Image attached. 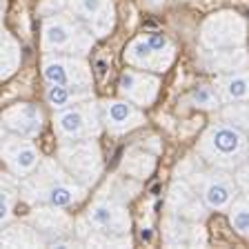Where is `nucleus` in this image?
<instances>
[{"instance_id":"22","label":"nucleus","mask_w":249,"mask_h":249,"mask_svg":"<svg viewBox=\"0 0 249 249\" xmlns=\"http://www.w3.org/2000/svg\"><path fill=\"white\" fill-rule=\"evenodd\" d=\"M111 5L109 0H71V9L73 14H78V18H83V20H93L96 16L100 14L103 9Z\"/></svg>"},{"instance_id":"21","label":"nucleus","mask_w":249,"mask_h":249,"mask_svg":"<svg viewBox=\"0 0 249 249\" xmlns=\"http://www.w3.org/2000/svg\"><path fill=\"white\" fill-rule=\"evenodd\" d=\"M187 103L196 109H205V111H212V109H218L223 98L218 89H213L212 85H196L192 91L187 93Z\"/></svg>"},{"instance_id":"14","label":"nucleus","mask_w":249,"mask_h":249,"mask_svg":"<svg viewBox=\"0 0 249 249\" xmlns=\"http://www.w3.org/2000/svg\"><path fill=\"white\" fill-rule=\"evenodd\" d=\"M238 196L236 192V182L229 174H225L223 169L207 176L205 185H202V202L205 207L213 209V212H225L231 207L233 198Z\"/></svg>"},{"instance_id":"8","label":"nucleus","mask_w":249,"mask_h":249,"mask_svg":"<svg viewBox=\"0 0 249 249\" xmlns=\"http://www.w3.org/2000/svg\"><path fill=\"white\" fill-rule=\"evenodd\" d=\"M2 160H5L11 176L27 178L38 169V165L42 162V156L38 147L31 142V138L5 131V136H2Z\"/></svg>"},{"instance_id":"18","label":"nucleus","mask_w":249,"mask_h":249,"mask_svg":"<svg viewBox=\"0 0 249 249\" xmlns=\"http://www.w3.org/2000/svg\"><path fill=\"white\" fill-rule=\"evenodd\" d=\"M2 69H0V76L2 80H7L9 76H14L18 71L22 62V52H20V42L11 36L9 31H2Z\"/></svg>"},{"instance_id":"19","label":"nucleus","mask_w":249,"mask_h":249,"mask_svg":"<svg viewBox=\"0 0 249 249\" xmlns=\"http://www.w3.org/2000/svg\"><path fill=\"white\" fill-rule=\"evenodd\" d=\"M34 223H36V229H42V231H65L69 227V218L60 212V207H52V205H47L42 209H36L34 213Z\"/></svg>"},{"instance_id":"4","label":"nucleus","mask_w":249,"mask_h":249,"mask_svg":"<svg viewBox=\"0 0 249 249\" xmlns=\"http://www.w3.org/2000/svg\"><path fill=\"white\" fill-rule=\"evenodd\" d=\"M58 158H60V165L85 187L93 185L100 178L103 160H100V149L93 138L62 140Z\"/></svg>"},{"instance_id":"7","label":"nucleus","mask_w":249,"mask_h":249,"mask_svg":"<svg viewBox=\"0 0 249 249\" xmlns=\"http://www.w3.org/2000/svg\"><path fill=\"white\" fill-rule=\"evenodd\" d=\"M245 40H247V25L233 11H218L202 22L200 42L205 49L243 47Z\"/></svg>"},{"instance_id":"17","label":"nucleus","mask_w":249,"mask_h":249,"mask_svg":"<svg viewBox=\"0 0 249 249\" xmlns=\"http://www.w3.org/2000/svg\"><path fill=\"white\" fill-rule=\"evenodd\" d=\"M247 53L240 47H229V49H207V56H205V65L213 71H238V69L247 67Z\"/></svg>"},{"instance_id":"3","label":"nucleus","mask_w":249,"mask_h":249,"mask_svg":"<svg viewBox=\"0 0 249 249\" xmlns=\"http://www.w3.org/2000/svg\"><path fill=\"white\" fill-rule=\"evenodd\" d=\"M93 45L91 29L83 27L78 18H69L65 14L47 16L42 22V52L49 53H87Z\"/></svg>"},{"instance_id":"12","label":"nucleus","mask_w":249,"mask_h":249,"mask_svg":"<svg viewBox=\"0 0 249 249\" xmlns=\"http://www.w3.org/2000/svg\"><path fill=\"white\" fill-rule=\"evenodd\" d=\"M89 223L100 233H111V236H124L129 231L131 218L127 209L116 200H96L87 212Z\"/></svg>"},{"instance_id":"23","label":"nucleus","mask_w":249,"mask_h":249,"mask_svg":"<svg viewBox=\"0 0 249 249\" xmlns=\"http://www.w3.org/2000/svg\"><path fill=\"white\" fill-rule=\"evenodd\" d=\"M89 29H91L93 36H98V38L107 36L109 31L114 29V5H109L107 9L100 11L93 20H89Z\"/></svg>"},{"instance_id":"6","label":"nucleus","mask_w":249,"mask_h":249,"mask_svg":"<svg viewBox=\"0 0 249 249\" xmlns=\"http://www.w3.org/2000/svg\"><path fill=\"white\" fill-rule=\"evenodd\" d=\"M103 114L100 107L93 105L91 100L73 107L60 109L53 116V127L60 140H85V138H96L103 127Z\"/></svg>"},{"instance_id":"11","label":"nucleus","mask_w":249,"mask_h":249,"mask_svg":"<svg viewBox=\"0 0 249 249\" xmlns=\"http://www.w3.org/2000/svg\"><path fill=\"white\" fill-rule=\"evenodd\" d=\"M118 89L123 93V98L131 100L138 107H149L154 105L156 96L160 91V78L151 71H136V69H127L123 71L118 80Z\"/></svg>"},{"instance_id":"9","label":"nucleus","mask_w":249,"mask_h":249,"mask_svg":"<svg viewBox=\"0 0 249 249\" xmlns=\"http://www.w3.org/2000/svg\"><path fill=\"white\" fill-rule=\"evenodd\" d=\"M42 78L47 85H91V67L80 56L49 53L42 60Z\"/></svg>"},{"instance_id":"10","label":"nucleus","mask_w":249,"mask_h":249,"mask_svg":"<svg viewBox=\"0 0 249 249\" xmlns=\"http://www.w3.org/2000/svg\"><path fill=\"white\" fill-rule=\"evenodd\" d=\"M100 114H103V124L109 134L120 136L127 131L136 129L140 124H145V114L142 107L134 105L127 98H114L105 100L100 105Z\"/></svg>"},{"instance_id":"20","label":"nucleus","mask_w":249,"mask_h":249,"mask_svg":"<svg viewBox=\"0 0 249 249\" xmlns=\"http://www.w3.org/2000/svg\"><path fill=\"white\" fill-rule=\"evenodd\" d=\"M229 223L238 236L249 240V192L233 198L229 207Z\"/></svg>"},{"instance_id":"13","label":"nucleus","mask_w":249,"mask_h":249,"mask_svg":"<svg viewBox=\"0 0 249 249\" xmlns=\"http://www.w3.org/2000/svg\"><path fill=\"white\" fill-rule=\"evenodd\" d=\"M42 124H45V116L40 107L34 103H16L2 111V127L11 134L34 140L42 131Z\"/></svg>"},{"instance_id":"26","label":"nucleus","mask_w":249,"mask_h":249,"mask_svg":"<svg viewBox=\"0 0 249 249\" xmlns=\"http://www.w3.org/2000/svg\"><path fill=\"white\" fill-rule=\"evenodd\" d=\"M147 7H158V5H165V0H145Z\"/></svg>"},{"instance_id":"1","label":"nucleus","mask_w":249,"mask_h":249,"mask_svg":"<svg viewBox=\"0 0 249 249\" xmlns=\"http://www.w3.org/2000/svg\"><path fill=\"white\" fill-rule=\"evenodd\" d=\"M20 192L31 202H42V205L65 209L83 200L87 187L78 182L60 165V160H42L34 174L22 178Z\"/></svg>"},{"instance_id":"5","label":"nucleus","mask_w":249,"mask_h":249,"mask_svg":"<svg viewBox=\"0 0 249 249\" xmlns=\"http://www.w3.org/2000/svg\"><path fill=\"white\" fill-rule=\"evenodd\" d=\"M171 60H174V45L167 36L156 31L134 38L124 49V62L145 71H167Z\"/></svg>"},{"instance_id":"24","label":"nucleus","mask_w":249,"mask_h":249,"mask_svg":"<svg viewBox=\"0 0 249 249\" xmlns=\"http://www.w3.org/2000/svg\"><path fill=\"white\" fill-rule=\"evenodd\" d=\"M20 192V189H18ZM16 189H11L9 185H2V198H0V218H2V223H7L14 212V202H16Z\"/></svg>"},{"instance_id":"15","label":"nucleus","mask_w":249,"mask_h":249,"mask_svg":"<svg viewBox=\"0 0 249 249\" xmlns=\"http://www.w3.org/2000/svg\"><path fill=\"white\" fill-rule=\"evenodd\" d=\"M45 98L56 111H60V109L93 100V89L91 85H49Z\"/></svg>"},{"instance_id":"16","label":"nucleus","mask_w":249,"mask_h":249,"mask_svg":"<svg viewBox=\"0 0 249 249\" xmlns=\"http://www.w3.org/2000/svg\"><path fill=\"white\" fill-rule=\"evenodd\" d=\"M223 103H249V71H231L216 80Z\"/></svg>"},{"instance_id":"2","label":"nucleus","mask_w":249,"mask_h":249,"mask_svg":"<svg viewBox=\"0 0 249 249\" xmlns=\"http://www.w3.org/2000/svg\"><path fill=\"white\" fill-rule=\"evenodd\" d=\"M198 154L216 169H238L249 156V138L238 124L218 123L202 134Z\"/></svg>"},{"instance_id":"25","label":"nucleus","mask_w":249,"mask_h":249,"mask_svg":"<svg viewBox=\"0 0 249 249\" xmlns=\"http://www.w3.org/2000/svg\"><path fill=\"white\" fill-rule=\"evenodd\" d=\"M225 116H229V118H231V123H238V127H240V124H249V105H245V111L240 114L238 105L231 103L227 109H225Z\"/></svg>"}]
</instances>
